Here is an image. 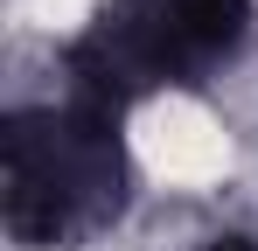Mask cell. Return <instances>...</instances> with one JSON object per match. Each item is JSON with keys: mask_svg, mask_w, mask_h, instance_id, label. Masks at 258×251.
<instances>
[{"mask_svg": "<svg viewBox=\"0 0 258 251\" xmlns=\"http://www.w3.org/2000/svg\"><path fill=\"white\" fill-rule=\"evenodd\" d=\"M251 28V0H105L63 49L77 98L126 112L161 84H196Z\"/></svg>", "mask_w": 258, "mask_h": 251, "instance_id": "2", "label": "cell"}, {"mask_svg": "<svg viewBox=\"0 0 258 251\" xmlns=\"http://www.w3.org/2000/svg\"><path fill=\"white\" fill-rule=\"evenodd\" d=\"M216 251H258V244H251V237H223Z\"/></svg>", "mask_w": 258, "mask_h": 251, "instance_id": "3", "label": "cell"}, {"mask_svg": "<svg viewBox=\"0 0 258 251\" xmlns=\"http://www.w3.org/2000/svg\"><path fill=\"white\" fill-rule=\"evenodd\" d=\"M112 105L63 98L0 126V223L21 244H70L112 223L126 203V140Z\"/></svg>", "mask_w": 258, "mask_h": 251, "instance_id": "1", "label": "cell"}]
</instances>
